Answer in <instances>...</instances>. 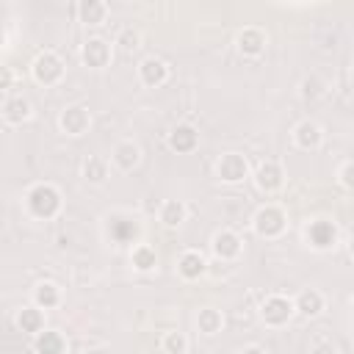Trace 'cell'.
<instances>
[{
    "mask_svg": "<svg viewBox=\"0 0 354 354\" xmlns=\"http://www.w3.org/2000/svg\"><path fill=\"white\" fill-rule=\"evenodd\" d=\"M25 207L33 218H53L61 210V191L53 183H36L25 194Z\"/></svg>",
    "mask_w": 354,
    "mask_h": 354,
    "instance_id": "cell-1",
    "label": "cell"
},
{
    "mask_svg": "<svg viewBox=\"0 0 354 354\" xmlns=\"http://www.w3.org/2000/svg\"><path fill=\"white\" fill-rule=\"evenodd\" d=\"M252 230H254V235H260V238H279V235L288 230V216H285V210H282L279 205L268 202V205H263V207L252 216Z\"/></svg>",
    "mask_w": 354,
    "mask_h": 354,
    "instance_id": "cell-2",
    "label": "cell"
},
{
    "mask_svg": "<svg viewBox=\"0 0 354 354\" xmlns=\"http://www.w3.org/2000/svg\"><path fill=\"white\" fill-rule=\"evenodd\" d=\"M30 75L39 86H55L64 80V61L53 53V50H44L33 58L30 64Z\"/></svg>",
    "mask_w": 354,
    "mask_h": 354,
    "instance_id": "cell-3",
    "label": "cell"
},
{
    "mask_svg": "<svg viewBox=\"0 0 354 354\" xmlns=\"http://www.w3.org/2000/svg\"><path fill=\"white\" fill-rule=\"evenodd\" d=\"M293 315H296V304H293V299H288L282 293H271L260 304V318L266 326H285Z\"/></svg>",
    "mask_w": 354,
    "mask_h": 354,
    "instance_id": "cell-4",
    "label": "cell"
},
{
    "mask_svg": "<svg viewBox=\"0 0 354 354\" xmlns=\"http://www.w3.org/2000/svg\"><path fill=\"white\" fill-rule=\"evenodd\" d=\"M216 177L227 185H238L249 177V160L241 152H224L216 160Z\"/></svg>",
    "mask_w": 354,
    "mask_h": 354,
    "instance_id": "cell-5",
    "label": "cell"
},
{
    "mask_svg": "<svg viewBox=\"0 0 354 354\" xmlns=\"http://www.w3.org/2000/svg\"><path fill=\"white\" fill-rule=\"evenodd\" d=\"M304 238H307V243H310L313 249L329 252V249H335V243H337V224L329 221V218H315V221L307 224Z\"/></svg>",
    "mask_w": 354,
    "mask_h": 354,
    "instance_id": "cell-6",
    "label": "cell"
},
{
    "mask_svg": "<svg viewBox=\"0 0 354 354\" xmlns=\"http://www.w3.org/2000/svg\"><path fill=\"white\" fill-rule=\"evenodd\" d=\"M58 127H61V133H66V136H72V138L83 136V133L91 127V113H88V108H86V105H66V108L61 111V116H58Z\"/></svg>",
    "mask_w": 354,
    "mask_h": 354,
    "instance_id": "cell-7",
    "label": "cell"
},
{
    "mask_svg": "<svg viewBox=\"0 0 354 354\" xmlns=\"http://www.w3.org/2000/svg\"><path fill=\"white\" fill-rule=\"evenodd\" d=\"M210 252H213L221 263H230V260H238V257H241L243 241H241L232 230H218V232H213V238H210Z\"/></svg>",
    "mask_w": 354,
    "mask_h": 354,
    "instance_id": "cell-8",
    "label": "cell"
},
{
    "mask_svg": "<svg viewBox=\"0 0 354 354\" xmlns=\"http://www.w3.org/2000/svg\"><path fill=\"white\" fill-rule=\"evenodd\" d=\"M266 41H268V36H266L263 28H257V25H246V28L235 36V50H238L243 58H257V55H263Z\"/></svg>",
    "mask_w": 354,
    "mask_h": 354,
    "instance_id": "cell-9",
    "label": "cell"
},
{
    "mask_svg": "<svg viewBox=\"0 0 354 354\" xmlns=\"http://www.w3.org/2000/svg\"><path fill=\"white\" fill-rule=\"evenodd\" d=\"M111 55H113L111 41H105V39H100V36L86 39V44L80 47V61H83L88 69H102V66H108V64H111Z\"/></svg>",
    "mask_w": 354,
    "mask_h": 354,
    "instance_id": "cell-10",
    "label": "cell"
},
{
    "mask_svg": "<svg viewBox=\"0 0 354 354\" xmlns=\"http://www.w3.org/2000/svg\"><path fill=\"white\" fill-rule=\"evenodd\" d=\"M254 185L263 191V194H277L282 185H285V171L277 160H266L257 166L254 171Z\"/></svg>",
    "mask_w": 354,
    "mask_h": 354,
    "instance_id": "cell-11",
    "label": "cell"
},
{
    "mask_svg": "<svg viewBox=\"0 0 354 354\" xmlns=\"http://www.w3.org/2000/svg\"><path fill=\"white\" fill-rule=\"evenodd\" d=\"M138 160H141V147H138L136 141L124 138V141L113 144V149H111V163H113L119 171H133V169L138 166Z\"/></svg>",
    "mask_w": 354,
    "mask_h": 354,
    "instance_id": "cell-12",
    "label": "cell"
},
{
    "mask_svg": "<svg viewBox=\"0 0 354 354\" xmlns=\"http://www.w3.org/2000/svg\"><path fill=\"white\" fill-rule=\"evenodd\" d=\"M205 271H207V260H205L202 252H196V249H185V252L177 257V274H180L185 282L199 279Z\"/></svg>",
    "mask_w": 354,
    "mask_h": 354,
    "instance_id": "cell-13",
    "label": "cell"
},
{
    "mask_svg": "<svg viewBox=\"0 0 354 354\" xmlns=\"http://www.w3.org/2000/svg\"><path fill=\"white\" fill-rule=\"evenodd\" d=\"M138 80H141L147 88L163 86V83L169 80V66H166V61H160V58H144V61L138 64Z\"/></svg>",
    "mask_w": 354,
    "mask_h": 354,
    "instance_id": "cell-14",
    "label": "cell"
},
{
    "mask_svg": "<svg viewBox=\"0 0 354 354\" xmlns=\"http://www.w3.org/2000/svg\"><path fill=\"white\" fill-rule=\"evenodd\" d=\"M293 141H296L299 149H307V152H310V149H318L321 141H324V130H321L318 122L301 119V122L293 127Z\"/></svg>",
    "mask_w": 354,
    "mask_h": 354,
    "instance_id": "cell-15",
    "label": "cell"
},
{
    "mask_svg": "<svg viewBox=\"0 0 354 354\" xmlns=\"http://www.w3.org/2000/svg\"><path fill=\"white\" fill-rule=\"evenodd\" d=\"M293 304H296V313H299V315H304V318H315V315L324 313L326 299H324L321 290H315V288H304V290H299V293L293 296Z\"/></svg>",
    "mask_w": 354,
    "mask_h": 354,
    "instance_id": "cell-16",
    "label": "cell"
},
{
    "mask_svg": "<svg viewBox=\"0 0 354 354\" xmlns=\"http://www.w3.org/2000/svg\"><path fill=\"white\" fill-rule=\"evenodd\" d=\"M30 113H33V105L22 94H6L3 97V119L8 124H22L30 119Z\"/></svg>",
    "mask_w": 354,
    "mask_h": 354,
    "instance_id": "cell-17",
    "label": "cell"
},
{
    "mask_svg": "<svg viewBox=\"0 0 354 354\" xmlns=\"http://www.w3.org/2000/svg\"><path fill=\"white\" fill-rule=\"evenodd\" d=\"M169 147H171L174 152H180V155L194 152V149L199 147V133H196V127H194V124H177V127L169 133Z\"/></svg>",
    "mask_w": 354,
    "mask_h": 354,
    "instance_id": "cell-18",
    "label": "cell"
},
{
    "mask_svg": "<svg viewBox=\"0 0 354 354\" xmlns=\"http://www.w3.org/2000/svg\"><path fill=\"white\" fill-rule=\"evenodd\" d=\"M17 326L22 329V332H28V335H41L44 332V310H39L36 304H25V307H19V313H17Z\"/></svg>",
    "mask_w": 354,
    "mask_h": 354,
    "instance_id": "cell-19",
    "label": "cell"
},
{
    "mask_svg": "<svg viewBox=\"0 0 354 354\" xmlns=\"http://www.w3.org/2000/svg\"><path fill=\"white\" fill-rule=\"evenodd\" d=\"M30 304H36L39 310H53L61 304V288L55 282H39L30 293Z\"/></svg>",
    "mask_w": 354,
    "mask_h": 354,
    "instance_id": "cell-20",
    "label": "cell"
},
{
    "mask_svg": "<svg viewBox=\"0 0 354 354\" xmlns=\"http://www.w3.org/2000/svg\"><path fill=\"white\" fill-rule=\"evenodd\" d=\"M108 14H111V8L102 0H80L77 3V17L86 25H102L108 19Z\"/></svg>",
    "mask_w": 354,
    "mask_h": 354,
    "instance_id": "cell-21",
    "label": "cell"
},
{
    "mask_svg": "<svg viewBox=\"0 0 354 354\" xmlns=\"http://www.w3.org/2000/svg\"><path fill=\"white\" fill-rule=\"evenodd\" d=\"M111 174V160L102 158V155H88L83 160V177L91 183V185H102Z\"/></svg>",
    "mask_w": 354,
    "mask_h": 354,
    "instance_id": "cell-22",
    "label": "cell"
},
{
    "mask_svg": "<svg viewBox=\"0 0 354 354\" xmlns=\"http://www.w3.org/2000/svg\"><path fill=\"white\" fill-rule=\"evenodd\" d=\"M185 216H188V207L183 199H166L158 210V218L163 227H180L185 221Z\"/></svg>",
    "mask_w": 354,
    "mask_h": 354,
    "instance_id": "cell-23",
    "label": "cell"
},
{
    "mask_svg": "<svg viewBox=\"0 0 354 354\" xmlns=\"http://www.w3.org/2000/svg\"><path fill=\"white\" fill-rule=\"evenodd\" d=\"M33 348L39 354H64L66 351V340L61 332H53V329H44L41 335L33 337Z\"/></svg>",
    "mask_w": 354,
    "mask_h": 354,
    "instance_id": "cell-24",
    "label": "cell"
},
{
    "mask_svg": "<svg viewBox=\"0 0 354 354\" xmlns=\"http://www.w3.org/2000/svg\"><path fill=\"white\" fill-rule=\"evenodd\" d=\"M130 263H133L136 271L147 274V271H152V268L158 266V252H155L149 243H136V246L130 249Z\"/></svg>",
    "mask_w": 354,
    "mask_h": 354,
    "instance_id": "cell-25",
    "label": "cell"
},
{
    "mask_svg": "<svg viewBox=\"0 0 354 354\" xmlns=\"http://www.w3.org/2000/svg\"><path fill=\"white\" fill-rule=\"evenodd\" d=\"M221 326H224L221 310H216V307H202V310L196 313V329H199L202 335H218Z\"/></svg>",
    "mask_w": 354,
    "mask_h": 354,
    "instance_id": "cell-26",
    "label": "cell"
},
{
    "mask_svg": "<svg viewBox=\"0 0 354 354\" xmlns=\"http://www.w3.org/2000/svg\"><path fill=\"white\" fill-rule=\"evenodd\" d=\"M160 348H163L166 354H185V351H188V335L180 332V329H169V332H163V337H160Z\"/></svg>",
    "mask_w": 354,
    "mask_h": 354,
    "instance_id": "cell-27",
    "label": "cell"
},
{
    "mask_svg": "<svg viewBox=\"0 0 354 354\" xmlns=\"http://www.w3.org/2000/svg\"><path fill=\"white\" fill-rule=\"evenodd\" d=\"M113 44L122 50V53H133V50H138L141 47V33L136 30V28H122L119 33H116V39H113Z\"/></svg>",
    "mask_w": 354,
    "mask_h": 354,
    "instance_id": "cell-28",
    "label": "cell"
},
{
    "mask_svg": "<svg viewBox=\"0 0 354 354\" xmlns=\"http://www.w3.org/2000/svg\"><path fill=\"white\" fill-rule=\"evenodd\" d=\"M301 97L304 100H318V97H324V80L321 77H304L301 80Z\"/></svg>",
    "mask_w": 354,
    "mask_h": 354,
    "instance_id": "cell-29",
    "label": "cell"
},
{
    "mask_svg": "<svg viewBox=\"0 0 354 354\" xmlns=\"http://www.w3.org/2000/svg\"><path fill=\"white\" fill-rule=\"evenodd\" d=\"M337 180H340V185H343V188L354 191V160H348V163H343V166H340Z\"/></svg>",
    "mask_w": 354,
    "mask_h": 354,
    "instance_id": "cell-30",
    "label": "cell"
},
{
    "mask_svg": "<svg viewBox=\"0 0 354 354\" xmlns=\"http://www.w3.org/2000/svg\"><path fill=\"white\" fill-rule=\"evenodd\" d=\"M310 354H337V346L332 340H318V343H313Z\"/></svg>",
    "mask_w": 354,
    "mask_h": 354,
    "instance_id": "cell-31",
    "label": "cell"
},
{
    "mask_svg": "<svg viewBox=\"0 0 354 354\" xmlns=\"http://www.w3.org/2000/svg\"><path fill=\"white\" fill-rule=\"evenodd\" d=\"M238 354H266V348H260V346H246V348H241Z\"/></svg>",
    "mask_w": 354,
    "mask_h": 354,
    "instance_id": "cell-32",
    "label": "cell"
},
{
    "mask_svg": "<svg viewBox=\"0 0 354 354\" xmlns=\"http://www.w3.org/2000/svg\"><path fill=\"white\" fill-rule=\"evenodd\" d=\"M0 88H3V91H8V88H11V72H8V69L3 72V86H0Z\"/></svg>",
    "mask_w": 354,
    "mask_h": 354,
    "instance_id": "cell-33",
    "label": "cell"
},
{
    "mask_svg": "<svg viewBox=\"0 0 354 354\" xmlns=\"http://www.w3.org/2000/svg\"><path fill=\"white\" fill-rule=\"evenodd\" d=\"M348 252H351V257H354V238H351V243H348Z\"/></svg>",
    "mask_w": 354,
    "mask_h": 354,
    "instance_id": "cell-34",
    "label": "cell"
},
{
    "mask_svg": "<svg viewBox=\"0 0 354 354\" xmlns=\"http://www.w3.org/2000/svg\"><path fill=\"white\" fill-rule=\"evenodd\" d=\"M351 80H354V61H351Z\"/></svg>",
    "mask_w": 354,
    "mask_h": 354,
    "instance_id": "cell-35",
    "label": "cell"
}]
</instances>
